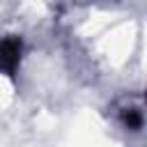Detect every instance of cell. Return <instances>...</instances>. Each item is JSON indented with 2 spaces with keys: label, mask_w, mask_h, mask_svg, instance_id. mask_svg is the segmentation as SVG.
<instances>
[{
  "label": "cell",
  "mask_w": 147,
  "mask_h": 147,
  "mask_svg": "<svg viewBox=\"0 0 147 147\" xmlns=\"http://www.w3.org/2000/svg\"><path fill=\"white\" fill-rule=\"evenodd\" d=\"M21 60V39L16 37H7L0 41V71L5 74H14Z\"/></svg>",
  "instance_id": "obj_1"
},
{
  "label": "cell",
  "mask_w": 147,
  "mask_h": 147,
  "mask_svg": "<svg viewBox=\"0 0 147 147\" xmlns=\"http://www.w3.org/2000/svg\"><path fill=\"white\" fill-rule=\"evenodd\" d=\"M119 119L126 129L131 131H140L142 129V103L133 106L131 99H129V106H122L119 108Z\"/></svg>",
  "instance_id": "obj_2"
}]
</instances>
